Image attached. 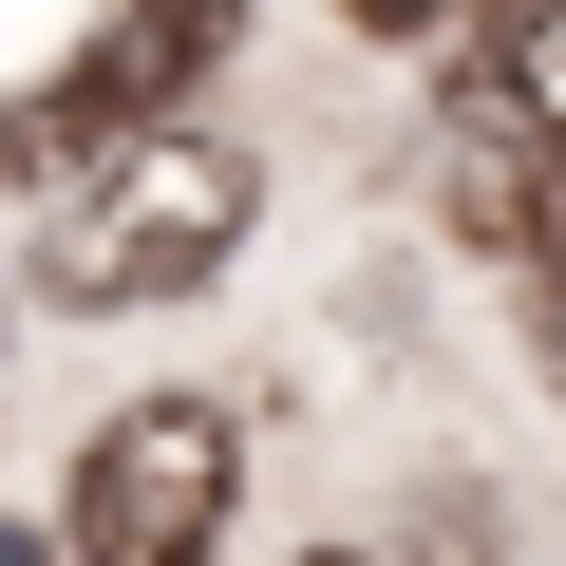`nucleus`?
<instances>
[{"label": "nucleus", "mask_w": 566, "mask_h": 566, "mask_svg": "<svg viewBox=\"0 0 566 566\" xmlns=\"http://www.w3.org/2000/svg\"><path fill=\"white\" fill-rule=\"evenodd\" d=\"M453 133H472V151H566V0H472Z\"/></svg>", "instance_id": "obj_4"}, {"label": "nucleus", "mask_w": 566, "mask_h": 566, "mask_svg": "<svg viewBox=\"0 0 566 566\" xmlns=\"http://www.w3.org/2000/svg\"><path fill=\"white\" fill-rule=\"evenodd\" d=\"M303 566H378V547H303Z\"/></svg>", "instance_id": "obj_8"}, {"label": "nucleus", "mask_w": 566, "mask_h": 566, "mask_svg": "<svg viewBox=\"0 0 566 566\" xmlns=\"http://www.w3.org/2000/svg\"><path fill=\"white\" fill-rule=\"evenodd\" d=\"M0 566H39V547H20V528H0Z\"/></svg>", "instance_id": "obj_9"}, {"label": "nucleus", "mask_w": 566, "mask_h": 566, "mask_svg": "<svg viewBox=\"0 0 566 566\" xmlns=\"http://www.w3.org/2000/svg\"><path fill=\"white\" fill-rule=\"evenodd\" d=\"M227 491H245V416L227 397H133L76 453V566H208Z\"/></svg>", "instance_id": "obj_3"}, {"label": "nucleus", "mask_w": 566, "mask_h": 566, "mask_svg": "<svg viewBox=\"0 0 566 566\" xmlns=\"http://www.w3.org/2000/svg\"><path fill=\"white\" fill-rule=\"evenodd\" d=\"M245 57V0H133V20H95L76 39V76L39 95V114H0V170H114L133 133H189V95Z\"/></svg>", "instance_id": "obj_2"}, {"label": "nucleus", "mask_w": 566, "mask_h": 566, "mask_svg": "<svg viewBox=\"0 0 566 566\" xmlns=\"http://www.w3.org/2000/svg\"><path fill=\"white\" fill-rule=\"evenodd\" d=\"M528 340H547V397H566V283H528Z\"/></svg>", "instance_id": "obj_7"}, {"label": "nucleus", "mask_w": 566, "mask_h": 566, "mask_svg": "<svg viewBox=\"0 0 566 566\" xmlns=\"http://www.w3.org/2000/svg\"><path fill=\"white\" fill-rule=\"evenodd\" d=\"M434 20H472V0H359V39H434Z\"/></svg>", "instance_id": "obj_6"}, {"label": "nucleus", "mask_w": 566, "mask_h": 566, "mask_svg": "<svg viewBox=\"0 0 566 566\" xmlns=\"http://www.w3.org/2000/svg\"><path fill=\"white\" fill-rule=\"evenodd\" d=\"M245 208H264V170H245L227 133H133L114 170L57 189L39 283H57V322H151V303H189V283L245 245Z\"/></svg>", "instance_id": "obj_1"}, {"label": "nucleus", "mask_w": 566, "mask_h": 566, "mask_svg": "<svg viewBox=\"0 0 566 566\" xmlns=\"http://www.w3.org/2000/svg\"><path fill=\"white\" fill-rule=\"evenodd\" d=\"M472 227H491L528 283H566V151H472Z\"/></svg>", "instance_id": "obj_5"}]
</instances>
